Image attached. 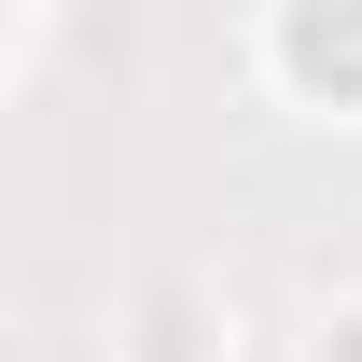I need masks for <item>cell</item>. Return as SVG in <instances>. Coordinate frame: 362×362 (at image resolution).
I'll list each match as a JSON object with an SVG mask.
<instances>
[{"instance_id":"1","label":"cell","mask_w":362,"mask_h":362,"mask_svg":"<svg viewBox=\"0 0 362 362\" xmlns=\"http://www.w3.org/2000/svg\"><path fill=\"white\" fill-rule=\"evenodd\" d=\"M293 70L362 98V0H293Z\"/></svg>"},{"instance_id":"2","label":"cell","mask_w":362,"mask_h":362,"mask_svg":"<svg viewBox=\"0 0 362 362\" xmlns=\"http://www.w3.org/2000/svg\"><path fill=\"white\" fill-rule=\"evenodd\" d=\"M349 362H362V349H349Z\"/></svg>"}]
</instances>
